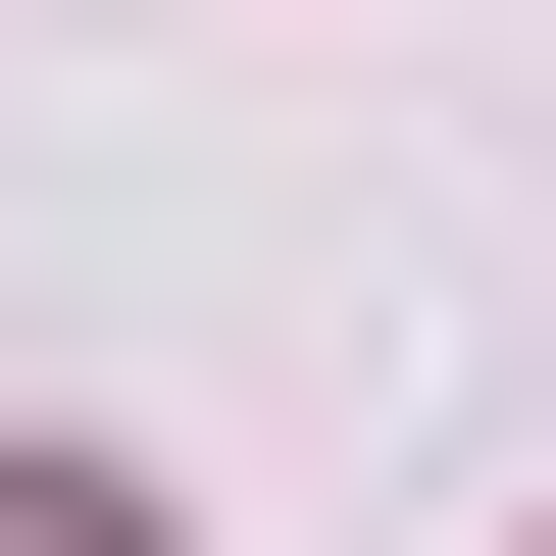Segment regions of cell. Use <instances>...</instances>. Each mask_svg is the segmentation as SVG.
<instances>
[{"instance_id": "1", "label": "cell", "mask_w": 556, "mask_h": 556, "mask_svg": "<svg viewBox=\"0 0 556 556\" xmlns=\"http://www.w3.org/2000/svg\"><path fill=\"white\" fill-rule=\"evenodd\" d=\"M0 556H102V455H0Z\"/></svg>"}]
</instances>
